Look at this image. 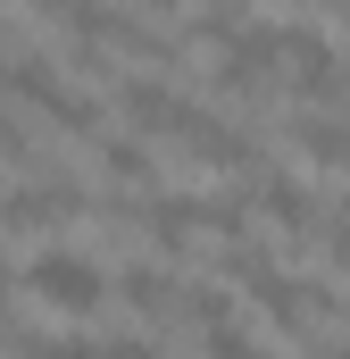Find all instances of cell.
<instances>
[{
    "label": "cell",
    "mask_w": 350,
    "mask_h": 359,
    "mask_svg": "<svg viewBox=\"0 0 350 359\" xmlns=\"http://www.w3.org/2000/svg\"><path fill=\"white\" fill-rule=\"evenodd\" d=\"M25 292H34L42 309H59V318H92V309L108 301V276L92 268L84 251H42V259L25 268Z\"/></svg>",
    "instance_id": "cell-1"
},
{
    "label": "cell",
    "mask_w": 350,
    "mask_h": 359,
    "mask_svg": "<svg viewBox=\"0 0 350 359\" xmlns=\"http://www.w3.org/2000/svg\"><path fill=\"white\" fill-rule=\"evenodd\" d=\"M0 84L17 92L25 109H42V117H59L67 134H100V109L92 100H76V84L50 67V59H0Z\"/></svg>",
    "instance_id": "cell-2"
},
{
    "label": "cell",
    "mask_w": 350,
    "mask_h": 359,
    "mask_svg": "<svg viewBox=\"0 0 350 359\" xmlns=\"http://www.w3.org/2000/svg\"><path fill=\"white\" fill-rule=\"evenodd\" d=\"M275 59H284L292 92H309V100H342V59H334V42H317V34H300V25H275Z\"/></svg>",
    "instance_id": "cell-3"
},
{
    "label": "cell",
    "mask_w": 350,
    "mask_h": 359,
    "mask_svg": "<svg viewBox=\"0 0 350 359\" xmlns=\"http://www.w3.org/2000/svg\"><path fill=\"white\" fill-rule=\"evenodd\" d=\"M125 126H134V134H183V126H192V117H200V109H192V100H175V84H159V76H125Z\"/></svg>",
    "instance_id": "cell-4"
},
{
    "label": "cell",
    "mask_w": 350,
    "mask_h": 359,
    "mask_svg": "<svg viewBox=\"0 0 350 359\" xmlns=\"http://www.w3.org/2000/svg\"><path fill=\"white\" fill-rule=\"evenodd\" d=\"M142 226H150V243L159 251H192V234H209V201H192V192H175V201H150L142 209Z\"/></svg>",
    "instance_id": "cell-5"
},
{
    "label": "cell",
    "mask_w": 350,
    "mask_h": 359,
    "mask_svg": "<svg viewBox=\"0 0 350 359\" xmlns=\"http://www.w3.org/2000/svg\"><path fill=\"white\" fill-rule=\"evenodd\" d=\"M251 201H259L284 234H300V243H309V226H317V192H309L300 176H259V184H251Z\"/></svg>",
    "instance_id": "cell-6"
},
{
    "label": "cell",
    "mask_w": 350,
    "mask_h": 359,
    "mask_svg": "<svg viewBox=\"0 0 350 359\" xmlns=\"http://www.w3.org/2000/svg\"><path fill=\"white\" fill-rule=\"evenodd\" d=\"M125 301L150 309V318H175V309H183V284H175L167 268H134V276H125Z\"/></svg>",
    "instance_id": "cell-7"
},
{
    "label": "cell",
    "mask_w": 350,
    "mask_h": 359,
    "mask_svg": "<svg viewBox=\"0 0 350 359\" xmlns=\"http://www.w3.org/2000/svg\"><path fill=\"white\" fill-rule=\"evenodd\" d=\"M292 142H300L309 159H326V168H350V126H334V117H300Z\"/></svg>",
    "instance_id": "cell-8"
},
{
    "label": "cell",
    "mask_w": 350,
    "mask_h": 359,
    "mask_svg": "<svg viewBox=\"0 0 350 359\" xmlns=\"http://www.w3.org/2000/svg\"><path fill=\"white\" fill-rule=\"evenodd\" d=\"M100 168L117 184H150V151H142V134H117V142H100Z\"/></svg>",
    "instance_id": "cell-9"
},
{
    "label": "cell",
    "mask_w": 350,
    "mask_h": 359,
    "mask_svg": "<svg viewBox=\"0 0 350 359\" xmlns=\"http://www.w3.org/2000/svg\"><path fill=\"white\" fill-rule=\"evenodd\" d=\"M326 259H334V268H350V217L334 226V234H326Z\"/></svg>",
    "instance_id": "cell-10"
},
{
    "label": "cell",
    "mask_w": 350,
    "mask_h": 359,
    "mask_svg": "<svg viewBox=\"0 0 350 359\" xmlns=\"http://www.w3.org/2000/svg\"><path fill=\"white\" fill-rule=\"evenodd\" d=\"M25 8H34V17H59V8H67V0H25Z\"/></svg>",
    "instance_id": "cell-11"
},
{
    "label": "cell",
    "mask_w": 350,
    "mask_h": 359,
    "mask_svg": "<svg viewBox=\"0 0 350 359\" xmlns=\"http://www.w3.org/2000/svg\"><path fill=\"white\" fill-rule=\"evenodd\" d=\"M8 284H17V276H8V259H0V301H8Z\"/></svg>",
    "instance_id": "cell-12"
},
{
    "label": "cell",
    "mask_w": 350,
    "mask_h": 359,
    "mask_svg": "<svg viewBox=\"0 0 350 359\" xmlns=\"http://www.w3.org/2000/svg\"><path fill=\"white\" fill-rule=\"evenodd\" d=\"M334 8H350V0H334Z\"/></svg>",
    "instance_id": "cell-13"
}]
</instances>
